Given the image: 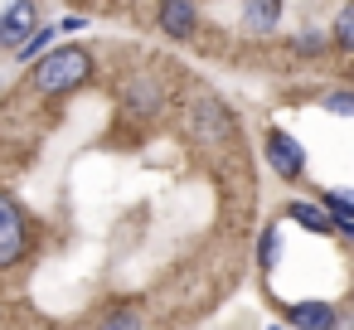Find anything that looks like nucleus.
I'll return each mask as SVG.
<instances>
[{
    "mask_svg": "<svg viewBox=\"0 0 354 330\" xmlns=\"http://www.w3.org/2000/svg\"><path fill=\"white\" fill-rule=\"evenodd\" d=\"M320 49H325L320 35H301V39H296V54H320Z\"/></svg>",
    "mask_w": 354,
    "mask_h": 330,
    "instance_id": "15",
    "label": "nucleus"
},
{
    "mask_svg": "<svg viewBox=\"0 0 354 330\" xmlns=\"http://www.w3.org/2000/svg\"><path fill=\"white\" fill-rule=\"evenodd\" d=\"M335 44H339V49H354V10H349V6H344L339 20H335Z\"/></svg>",
    "mask_w": 354,
    "mask_h": 330,
    "instance_id": "12",
    "label": "nucleus"
},
{
    "mask_svg": "<svg viewBox=\"0 0 354 330\" xmlns=\"http://www.w3.org/2000/svg\"><path fill=\"white\" fill-rule=\"evenodd\" d=\"M160 98H165V83H160L156 73H146V78H136V83L127 88V107H131L136 117H151V112L160 107Z\"/></svg>",
    "mask_w": 354,
    "mask_h": 330,
    "instance_id": "7",
    "label": "nucleus"
},
{
    "mask_svg": "<svg viewBox=\"0 0 354 330\" xmlns=\"http://www.w3.org/2000/svg\"><path fill=\"white\" fill-rule=\"evenodd\" d=\"M286 219H296L301 228H310V233H335V223H330V214L320 209V204H286Z\"/></svg>",
    "mask_w": 354,
    "mask_h": 330,
    "instance_id": "8",
    "label": "nucleus"
},
{
    "mask_svg": "<svg viewBox=\"0 0 354 330\" xmlns=\"http://www.w3.org/2000/svg\"><path fill=\"white\" fill-rule=\"evenodd\" d=\"M277 253H281V238H277V223H272V228L262 233V243H257V262H262V267H272V262H277Z\"/></svg>",
    "mask_w": 354,
    "mask_h": 330,
    "instance_id": "13",
    "label": "nucleus"
},
{
    "mask_svg": "<svg viewBox=\"0 0 354 330\" xmlns=\"http://www.w3.org/2000/svg\"><path fill=\"white\" fill-rule=\"evenodd\" d=\"M277 20H281V0H248V25L257 35H272Z\"/></svg>",
    "mask_w": 354,
    "mask_h": 330,
    "instance_id": "9",
    "label": "nucleus"
},
{
    "mask_svg": "<svg viewBox=\"0 0 354 330\" xmlns=\"http://www.w3.org/2000/svg\"><path fill=\"white\" fill-rule=\"evenodd\" d=\"M267 165L281 175V180H301V170H306V151L296 146V136L291 131H267Z\"/></svg>",
    "mask_w": 354,
    "mask_h": 330,
    "instance_id": "4",
    "label": "nucleus"
},
{
    "mask_svg": "<svg viewBox=\"0 0 354 330\" xmlns=\"http://www.w3.org/2000/svg\"><path fill=\"white\" fill-rule=\"evenodd\" d=\"M325 107H330L335 117H349V112H354V93H330V102H325Z\"/></svg>",
    "mask_w": 354,
    "mask_h": 330,
    "instance_id": "14",
    "label": "nucleus"
},
{
    "mask_svg": "<svg viewBox=\"0 0 354 330\" xmlns=\"http://www.w3.org/2000/svg\"><path fill=\"white\" fill-rule=\"evenodd\" d=\"M160 30L170 35V39H189L194 30H199V10L189 6V0H160Z\"/></svg>",
    "mask_w": 354,
    "mask_h": 330,
    "instance_id": "6",
    "label": "nucleus"
},
{
    "mask_svg": "<svg viewBox=\"0 0 354 330\" xmlns=\"http://www.w3.org/2000/svg\"><path fill=\"white\" fill-rule=\"evenodd\" d=\"M30 78H35V88H39L44 98H64V93H73V88H83V83L93 78V54L78 49V44L49 49V54L35 64Z\"/></svg>",
    "mask_w": 354,
    "mask_h": 330,
    "instance_id": "1",
    "label": "nucleus"
},
{
    "mask_svg": "<svg viewBox=\"0 0 354 330\" xmlns=\"http://www.w3.org/2000/svg\"><path fill=\"white\" fill-rule=\"evenodd\" d=\"M136 320H141L136 311H117V315H107V325H136Z\"/></svg>",
    "mask_w": 354,
    "mask_h": 330,
    "instance_id": "16",
    "label": "nucleus"
},
{
    "mask_svg": "<svg viewBox=\"0 0 354 330\" xmlns=\"http://www.w3.org/2000/svg\"><path fill=\"white\" fill-rule=\"evenodd\" d=\"M189 131H194V141L199 146H209V151H223L228 141H233V131H238V122H233V112L218 102V98H194V107H189Z\"/></svg>",
    "mask_w": 354,
    "mask_h": 330,
    "instance_id": "2",
    "label": "nucleus"
},
{
    "mask_svg": "<svg viewBox=\"0 0 354 330\" xmlns=\"http://www.w3.org/2000/svg\"><path fill=\"white\" fill-rule=\"evenodd\" d=\"M35 30H39V10H35V0H15V6L0 15V49H20Z\"/></svg>",
    "mask_w": 354,
    "mask_h": 330,
    "instance_id": "5",
    "label": "nucleus"
},
{
    "mask_svg": "<svg viewBox=\"0 0 354 330\" xmlns=\"http://www.w3.org/2000/svg\"><path fill=\"white\" fill-rule=\"evenodd\" d=\"M325 214H330V223H335L339 233H354V209H349L344 194H325Z\"/></svg>",
    "mask_w": 354,
    "mask_h": 330,
    "instance_id": "11",
    "label": "nucleus"
},
{
    "mask_svg": "<svg viewBox=\"0 0 354 330\" xmlns=\"http://www.w3.org/2000/svg\"><path fill=\"white\" fill-rule=\"evenodd\" d=\"M25 257V214L10 194H0V272Z\"/></svg>",
    "mask_w": 354,
    "mask_h": 330,
    "instance_id": "3",
    "label": "nucleus"
},
{
    "mask_svg": "<svg viewBox=\"0 0 354 330\" xmlns=\"http://www.w3.org/2000/svg\"><path fill=\"white\" fill-rule=\"evenodd\" d=\"M286 315H291V325H335V320H339L325 301H301V306H291Z\"/></svg>",
    "mask_w": 354,
    "mask_h": 330,
    "instance_id": "10",
    "label": "nucleus"
}]
</instances>
